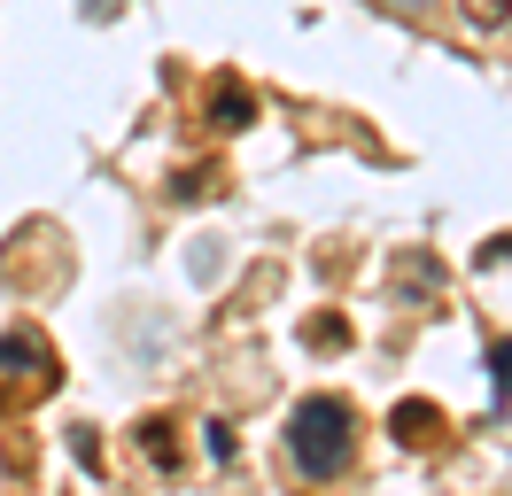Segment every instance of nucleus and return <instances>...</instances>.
Returning a JSON list of instances; mask_svg holds the SVG:
<instances>
[{
    "label": "nucleus",
    "instance_id": "1",
    "mask_svg": "<svg viewBox=\"0 0 512 496\" xmlns=\"http://www.w3.org/2000/svg\"><path fill=\"white\" fill-rule=\"evenodd\" d=\"M288 458L303 481H342L357 458V419L342 396H303L288 419Z\"/></svg>",
    "mask_w": 512,
    "mask_h": 496
},
{
    "label": "nucleus",
    "instance_id": "2",
    "mask_svg": "<svg viewBox=\"0 0 512 496\" xmlns=\"http://www.w3.org/2000/svg\"><path fill=\"white\" fill-rule=\"evenodd\" d=\"M55 349H47V334H32V326H16V334H0V403L8 411H24V403L55 396Z\"/></svg>",
    "mask_w": 512,
    "mask_h": 496
},
{
    "label": "nucleus",
    "instance_id": "3",
    "mask_svg": "<svg viewBox=\"0 0 512 496\" xmlns=\"http://www.w3.org/2000/svg\"><path fill=\"white\" fill-rule=\"evenodd\" d=\"M256 117H264L256 86L241 78V70H218V78H210V93H202V124H210V132H249Z\"/></svg>",
    "mask_w": 512,
    "mask_h": 496
},
{
    "label": "nucleus",
    "instance_id": "4",
    "mask_svg": "<svg viewBox=\"0 0 512 496\" xmlns=\"http://www.w3.org/2000/svg\"><path fill=\"white\" fill-rule=\"evenodd\" d=\"M388 427H396V442L404 450H435L450 434V419H443V403H427V396H404L396 411H388Z\"/></svg>",
    "mask_w": 512,
    "mask_h": 496
},
{
    "label": "nucleus",
    "instance_id": "5",
    "mask_svg": "<svg viewBox=\"0 0 512 496\" xmlns=\"http://www.w3.org/2000/svg\"><path fill=\"white\" fill-rule=\"evenodd\" d=\"M140 450H148V465H156V473H179V465H187V442H179V427H171V419H140Z\"/></svg>",
    "mask_w": 512,
    "mask_h": 496
},
{
    "label": "nucleus",
    "instance_id": "6",
    "mask_svg": "<svg viewBox=\"0 0 512 496\" xmlns=\"http://www.w3.org/2000/svg\"><path fill=\"white\" fill-rule=\"evenodd\" d=\"M303 349H350V318L342 310H311L303 318Z\"/></svg>",
    "mask_w": 512,
    "mask_h": 496
},
{
    "label": "nucleus",
    "instance_id": "7",
    "mask_svg": "<svg viewBox=\"0 0 512 496\" xmlns=\"http://www.w3.org/2000/svg\"><path fill=\"white\" fill-rule=\"evenodd\" d=\"M171 194H179V202H218V194H225V171H210V163H202V171H179Z\"/></svg>",
    "mask_w": 512,
    "mask_h": 496
},
{
    "label": "nucleus",
    "instance_id": "8",
    "mask_svg": "<svg viewBox=\"0 0 512 496\" xmlns=\"http://www.w3.org/2000/svg\"><path fill=\"white\" fill-rule=\"evenodd\" d=\"M458 16H466L474 31H505L512 24V0H458Z\"/></svg>",
    "mask_w": 512,
    "mask_h": 496
},
{
    "label": "nucleus",
    "instance_id": "9",
    "mask_svg": "<svg viewBox=\"0 0 512 496\" xmlns=\"http://www.w3.org/2000/svg\"><path fill=\"white\" fill-rule=\"evenodd\" d=\"M70 450H78V465H86V473H101V442H94V427L70 434Z\"/></svg>",
    "mask_w": 512,
    "mask_h": 496
},
{
    "label": "nucleus",
    "instance_id": "10",
    "mask_svg": "<svg viewBox=\"0 0 512 496\" xmlns=\"http://www.w3.org/2000/svg\"><path fill=\"white\" fill-rule=\"evenodd\" d=\"M489 372H497V380L512 388V341H497V349H489Z\"/></svg>",
    "mask_w": 512,
    "mask_h": 496
},
{
    "label": "nucleus",
    "instance_id": "11",
    "mask_svg": "<svg viewBox=\"0 0 512 496\" xmlns=\"http://www.w3.org/2000/svg\"><path fill=\"white\" fill-rule=\"evenodd\" d=\"M388 8H404V16H419V8H427V0H388Z\"/></svg>",
    "mask_w": 512,
    "mask_h": 496
},
{
    "label": "nucleus",
    "instance_id": "12",
    "mask_svg": "<svg viewBox=\"0 0 512 496\" xmlns=\"http://www.w3.org/2000/svg\"><path fill=\"white\" fill-rule=\"evenodd\" d=\"M86 8H94V16H109V8H117V0H86Z\"/></svg>",
    "mask_w": 512,
    "mask_h": 496
}]
</instances>
